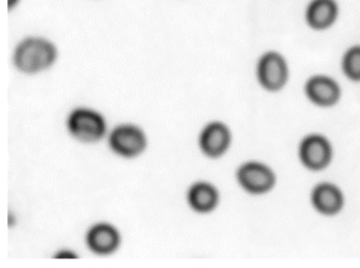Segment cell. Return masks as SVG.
<instances>
[{
  "label": "cell",
  "mask_w": 360,
  "mask_h": 268,
  "mask_svg": "<svg viewBox=\"0 0 360 268\" xmlns=\"http://www.w3.org/2000/svg\"><path fill=\"white\" fill-rule=\"evenodd\" d=\"M307 92L309 98L319 105H332L338 99L339 89L330 78L314 77L307 82Z\"/></svg>",
  "instance_id": "obj_11"
},
{
  "label": "cell",
  "mask_w": 360,
  "mask_h": 268,
  "mask_svg": "<svg viewBox=\"0 0 360 268\" xmlns=\"http://www.w3.org/2000/svg\"><path fill=\"white\" fill-rule=\"evenodd\" d=\"M300 155L307 167L320 169L328 164L330 156V148L328 141L322 137H307L301 145Z\"/></svg>",
  "instance_id": "obj_9"
},
{
  "label": "cell",
  "mask_w": 360,
  "mask_h": 268,
  "mask_svg": "<svg viewBox=\"0 0 360 268\" xmlns=\"http://www.w3.org/2000/svg\"><path fill=\"white\" fill-rule=\"evenodd\" d=\"M22 0H8V11L13 12L22 4Z\"/></svg>",
  "instance_id": "obj_15"
},
{
  "label": "cell",
  "mask_w": 360,
  "mask_h": 268,
  "mask_svg": "<svg viewBox=\"0 0 360 268\" xmlns=\"http://www.w3.org/2000/svg\"><path fill=\"white\" fill-rule=\"evenodd\" d=\"M69 134L84 143H96L106 136L107 122L96 110L77 107L69 113L66 120Z\"/></svg>",
  "instance_id": "obj_2"
},
{
  "label": "cell",
  "mask_w": 360,
  "mask_h": 268,
  "mask_svg": "<svg viewBox=\"0 0 360 268\" xmlns=\"http://www.w3.org/2000/svg\"><path fill=\"white\" fill-rule=\"evenodd\" d=\"M186 200L191 210L197 213L212 212L219 204V192L212 184L198 181L189 186Z\"/></svg>",
  "instance_id": "obj_6"
},
{
  "label": "cell",
  "mask_w": 360,
  "mask_h": 268,
  "mask_svg": "<svg viewBox=\"0 0 360 268\" xmlns=\"http://www.w3.org/2000/svg\"><path fill=\"white\" fill-rule=\"evenodd\" d=\"M58 46L45 36H26L18 42L12 54L14 68L26 75L51 69L58 59Z\"/></svg>",
  "instance_id": "obj_1"
},
{
  "label": "cell",
  "mask_w": 360,
  "mask_h": 268,
  "mask_svg": "<svg viewBox=\"0 0 360 268\" xmlns=\"http://www.w3.org/2000/svg\"><path fill=\"white\" fill-rule=\"evenodd\" d=\"M313 202L316 208L323 213H335L342 205V196L334 186L323 184L318 186L313 193Z\"/></svg>",
  "instance_id": "obj_12"
},
{
  "label": "cell",
  "mask_w": 360,
  "mask_h": 268,
  "mask_svg": "<svg viewBox=\"0 0 360 268\" xmlns=\"http://www.w3.org/2000/svg\"><path fill=\"white\" fill-rule=\"evenodd\" d=\"M343 70L352 79H360V46L347 51L343 58Z\"/></svg>",
  "instance_id": "obj_13"
},
{
  "label": "cell",
  "mask_w": 360,
  "mask_h": 268,
  "mask_svg": "<svg viewBox=\"0 0 360 268\" xmlns=\"http://www.w3.org/2000/svg\"><path fill=\"white\" fill-rule=\"evenodd\" d=\"M54 257L56 259H77V253H75V251L71 250V249L63 248L60 249L58 253H56Z\"/></svg>",
  "instance_id": "obj_14"
},
{
  "label": "cell",
  "mask_w": 360,
  "mask_h": 268,
  "mask_svg": "<svg viewBox=\"0 0 360 268\" xmlns=\"http://www.w3.org/2000/svg\"><path fill=\"white\" fill-rule=\"evenodd\" d=\"M198 143L204 155L210 158H220L231 143L229 129L221 122H208L200 132Z\"/></svg>",
  "instance_id": "obj_5"
},
{
  "label": "cell",
  "mask_w": 360,
  "mask_h": 268,
  "mask_svg": "<svg viewBox=\"0 0 360 268\" xmlns=\"http://www.w3.org/2000/svg\"><path fill=\"white\" fill-rule=\"evenodd\" d=\"M288 70L283 58L277 53H269L259 61L258 77L269 90H277L285 82Z\"/></svg>",
  "instance_id": "obj_7"
},
{
  "label": "cell",
  "mask_w": 360,
  "mask_h": 268,
  "mask_svg": "<svg viewBox=\"0 0 360 268\" xmlns=\"http://www.w3.org/2000/svg\"><path fill=\"white\" fill-rule=\"evenodd\" d=\"M237 177L242 187L252 193L266 191L274 184V175L271 170L256 162H248L240 167Z\"/></svg>",
  "instance_id": "obj_8"
},
{
  "label": "cell",
  "mask_w": 360,
  "mask_h": 268,
  "mask_svg": "<svg viewBox=\"0 0 360 268\" xmlns=\"http://www.w3.org/2000/svg\"><path fill=\"white\" fill-rule=\"evenodd\" d=\"M85 242L94 255H113L121 246V232L108 222H98L86 232Z\"/></svg>",
  "instance_id": "obj_4"
},
{
  "label": "cell",
  "mask_w": 360,
  "mask_h": 268,
  "mask_svg": "<svg viewBox=\"0 0 360 268\" xmlns=\"http://www.w3.org/2000/svg\"><path fill=\"white\" fill-rule=\"evenodd\" d=\"M108 145L117 155L134 158L144 153L148 139L141 127L134 124H120L109 133Z\"/></svg>",
  "instance_id": "obj_3"
},
{
  "label": "cell",
  "mask_w": 360,
  "mask_h": 268,
  "mask_svg": "<svg viewBox=\"0 0 360 268\" xmlns=\"http://www.w3.org/2000/svg\"><path fill=\"white\" fill-rule=\"evenodd\" d=\"M337 13L335 0H313L307 8V20L311 27L326 29L334 23Z\"/></svg>",
  "instance_id": "obj_10"
}]
</instances>
